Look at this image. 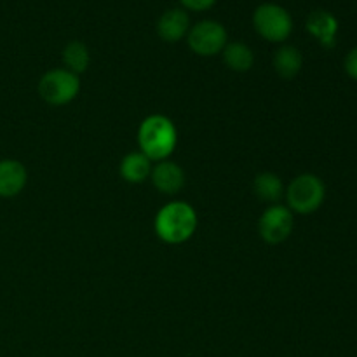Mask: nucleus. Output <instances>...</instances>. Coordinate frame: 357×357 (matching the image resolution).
Masks as SVG:
<instances>
[{"mask_svg":"<svg viewBox=\"0 0 357 357\" xmlns=\"http://www.w3.org/2000/svg\"><path fill=\"white\" fill-rule=\"evenodd\" d=\"M223 61L232 72H248L255 63V54L243 42H227L223 47Z\"/></svg>","mask_w":357,"mask_h":357,"instance_id":"14","label":"nucleus"},{"mask_svg":"<svg viewBox=\"0 0 357 357\" xmlns=\"http://www.w3.org/2000/svg\"><path fill=\"white\" fill-rule=\"evenodd\" d=\"M139 152L150 160H166L174 152L178 132L173 122L164 115H150L139 124L138 129Z\"/></svg>","mask_w":357,"mask_h":357,"instance_id":"2","label":"nucleus"},{"mask_svg":"<svg viewBox=\"0 0 357 357\" xmlns=\"http://www.w3.org/2000/svg\"><path fill=\"white\" fill-rule=\"evenodd\" d=\"M188 30H190V17L183 9L166 10L157 21V33L164 42H169V44L187 37Z\"/></svg>","mask_w":357,"mask_h":357,"instance_id":"11","label":"nucleus"},{"mask_svg":"<svg viewBox=\"0 0 357 357\" xmlns=\"http://www.w3.org/2000/svg\"><path fill=\"white\" fill-rule=\"evenodd\" d=\"M188 47L199 56H216L227 45V30L222 23L204 20L195 23L187 35Z\"/></svg>","mask_w":357,"mask_h":357,"instance_id":"6","label":"nucleus"},{"mask_svg":"<svg viewBox=\"0 0 357 357\" xmlns=\"http://www.w3.org/2000/svg\"><path fill=\"white\" fill-rule=\"evenodd\" d=\"M293 213L286 206H271L258 222L260 237L268 244H281L291 236Z\"/></svg>","mask_w":357,"mask_h":357,"instance_id":"7","label":"nucleus"},{"mask_svg":"<svg viewBox=\"0 0 357 357\" xmlns=\"http://www.w3.org/2000/svg\"><path fill=\"white\" fill-rule=\"evenodd\" d=\"M26 167L20 160H0V197L13 199L20 195L26 185Z\"/></svg>","mask_w":357,"mask_h":357,"instance_id":"8","label":"nucleus"},{"mask_svg":"<svg viewBox=\"0 0 357 357\" xmlns=\"http://www.w3.org/2000/svg\"><path fill=\"white\" fill-rule=\"evenodd\" d=\"M274 70L282 79H293L300 73L303 65V56L295 45H282L274 54Z\"/></svg>","mask_w":357,"mask_h":357,"instance_id":"13","label":"nucleus"},{"mask_svg":"<svg viewBox=\"0 0 357 357\" xmlns=\"http://www.w3.org/2000/svg\"><path fill=\"white\" fill-rule=\"evenodd\" d=\"M307 31L319 42L323 47H333L338 33V21L328 10H314L309 14L305 23Z\"/></svg>","mask_w":357,"mask_h":357,"instance_id":"10","label":"nucleus"},{"mask_svg":"<svg viewBox=\"0 0 357 357\" xmlns=\"http://www.w3.org/2000/svg\"><path fill=\"white\" fill-rule=\"evenodd\" d=\"M253 26L265 40L284 42L293 31V20L284 7L267 2L255 9Z\"/></svg>","mask_w":357,"mask_h":357,"instance_id":"4","label":"nucleus"},{"mask_svg":"<svg viewBox=\"0 0 357 357\" xmlns=\"http://www.w3.org/2000/svg\"><path fill=\"white\" fill-rule=\"evenodd\" d=\"M197 229V213L188 202L173 201L155 216V234L167 244H183Z\"/></svg>","mask_w":357,"mask_h":357,"instance_id":"1","label":"nucleus"},{"mask_svg":"<svg viewBox=\"0 0 357 357\" xmlns=\"http://www.w3.org/2000/svg\"><path fill=\"white\" fill-rule=\"evenodd\" d=\"M152 160L142 152H131L122 159L121 176L128 183H143L152 173Z\"/></svg>","mask_w":357,"mask_h":357,"instance_id":"12","label":"nucleus"},{"mask_svg":"<svg viewBox=\"0 0 357 357\" xmlns=\"http://www.w3.org/2000/svg\"><path fill=\"white\" fill-rule=\"evenodd\" d=\"M80 91L79 75L66 68L51 70L38 82V94L45 103L52 107H61L77 98Z\"/></svg>","mask_w":357,"mask_h":357,"instance_id":"5","label":"nucleus"},{"mask_svg":"<svg viewBox=\"0 0 357 357\" xmlns=\"http://www.w3.org/2000/svg\"><path fill=\"white\" fill-rule=\"evenodd\" d=\"M63 63H65L66 70L75 75L84 73L87 70L91 63L89 49L86 47V44H82L80 40H73L63 49Z\"/></svg>","mask_w":357,"mask_h":357,"instance_id":"15","label":"nucleus"},{"mask_svg":"<svg viewBox=\"0 0 357 357\" xmlns=\"http://www.w3.org/2000/svg\"><path fill=\"white\" fill-rule=\"evenodd\" d=\"M324 197H326V187L316 174H300L289 183L286 192L289 211L300 215H310L317 211L324 202Z\"/></svg>","mask_w":357,"mask_h":357,"instance_id":"3","label":"nucleus"},{"mask_svg":"<svg viewBox=\"0 0 357 357\" xmlns=\"http://www.w3.org/2000/svg\"><path fill=\"white\" fill-rule=\"evenodd\" d=\"M255 194L258 199L267 202H275L282 197V181L274 173H261L255 178Z\"/></svg>","mask_w":357,"mask_h":357,"instance_id":"16","label":"nucleus"},{"mask_svg":"<svg viewBox=\"0 0 357 357\" xmlns=\"http://www.w3.org/2000/svg\"><path fill=\"white\" fill-rule=\"evenodd\" d=\"M178 2L183 7H187V9L195 10V13H202V10L211 9L216 3V0H178Z\"/></svg>","mask_w":357,"mask_h":357,"instance_id":"17","label":"nucleus"},{"mask_svg":"<svg viewBox=\"0 0 357 357\" xmlns=\"http://www.w3.org/2000/svg\"><path fill=\"white\" fill-rule=\"evenodd\" d=\"M152 183L160 194L166 195H174L183 188L185 185V173L178 164L169 162V160H162V162L157 164L155 167H152Z\"/></svg>","mask_w":357,"mask_h":357,"instance_id":"9","label":"nucleus"},{"mask_svg":"<svg viewBox=\"0 0 357 357\" xmlns=\"http://www.w3.org/2000/svg\"><path fill=\"white\" fill-rule=\"evenodd\" d=\"M344 66H345V72H347V75L351 77V79L357 80V45L354 49H351V51H349V54L345 56Z\"/></svg>","mask_w":357,"mask_h":357,"instance_id":"18","label":"nucleus"}]
</instances>
